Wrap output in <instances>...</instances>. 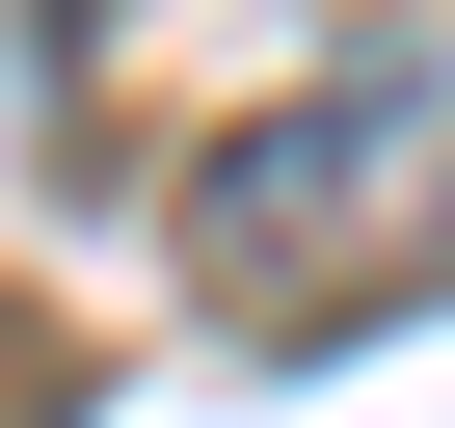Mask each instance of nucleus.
Masks as SVG:
<instances>
[{
    "label": "nucleus",
    "mask_w": 455,
    "mask_h": 428,
    "mask_svg": "<svg viewBox=\"0 0 455 428\" xmlns=\"http://www.w3.org/2000/svg\"><path fill=\"white\" fill-rule=\"evenodd\" d=\"M188 268H214V321H268V348H348V321L455 295V81L428 54H322L295 107H242L188 161Z\"/></svg>",
    "instance_id": "1"
}]
</instances>
